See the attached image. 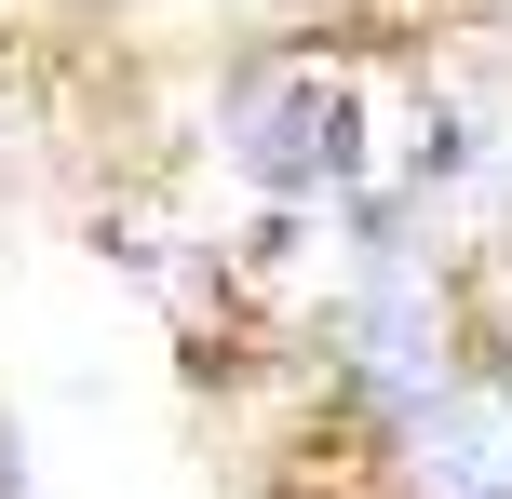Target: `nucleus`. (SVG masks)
Returning <instances> with one entry per match:
<instances>
[{
  "label": "nucleus",
  "mask_w": 512,
  "mask_h": 499,
  "mask_svg": "<svg viewBox=\"0 0 512 499\" xmlns=\"http://www.w3.org/2000/svg\"><path fill=\"white\" fill-rule=\"evenodd\" d=\"M337 338H351V365L378 378V392H405V405H432L445 378V297H432V270H405V257H378V284L337 311Z\"/></svg>",
  "instance_id": "7ed1b4c3"
},
{
  "label": "nucleus",
  "mask_w": 512,
  "mask_h": 499,
  "mask_svg": "<svg viewBox=\"0 0 512 499\" xmlns=\"http://www.w3.org/2000/svg\"><path fill=\"white\" fill-rule=\"evenodd\" d=\"M243 176H270L283 203H337L364 230H405L486 162L472 108L418 68H364V54H270L230 95Z\"/></svg>",
  "instance_id": "f257e3e1"
},
{
  "label": "nucleus",
  "mask_w": 512,
  "mask_h": 499,
  "mask_svg": "<svg viewBox=\"0 0 512 499\" xmlns=\"http://www.w3.org/2000/svg\"><path fill=\"white\" fill-rule=\"evenodd\" d=\"M405 486L418 499H512V378H445L405 405Z\"/></svg>",
  "instance_id": "f03ea898"
}]
</instances>
